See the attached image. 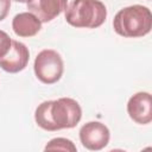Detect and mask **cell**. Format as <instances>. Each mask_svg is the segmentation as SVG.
<instances>
[{"instance_id": "obj_1", "label": "cell", "mask_w": 152, "mask_h": 152, "mask_svg": "<svg viewBox=\"0 0 152 152\" xmlns=\"http://www.w3.org/2000/svg\"><path fill=\"white\" fill-rule=\"evenodd\" d=\"M113 28L125 38H138L148 34L152 28L150 8L142 5H132L120 10L114 17Z\"/></svg>"}, {"instance_id": "obj_2", "label": "cell", "mask_w": 152, "mask_h": 152, "mask_svg": "<svg viewBox=\"0 0 152 152\" xmlns=\"http://www.w3.org/2000/svg\"><path fill=\"white\" fill-rule=\"evenodd\" d=\"M64 12L66 23L74 27L96 28L107 18V8L100 0H72Z\"/></svg>"}, {"instance_id": "obj_3", "label": "cell", "mask_w": 152, "mask_h": 152, "mask_svg": "<svg viewBox=\"0 0 152 152\" xmlns=\"http://www.w3.org/2000/svg\"><path fill=\"white\" fill-rule=\"evenodd\" d=\"M36 77L44 84H53L61 80L64 64L61 55L51 49L42 50L34 59L33 64Z\"/></svg>"}, {"instance_id": "obj_4", "label": "cell", "mask_w": 152, "mask_h": 152, "mask_svg": "<svg viewBox=\"0 0 152 152\" xmlns=\"http://www.w3.org/2000/svg\"><path fill=\"white\" fill-rule=\"evenodd\" d=\"M50 114L57 131L74 128L82 118V108L76 100L70 97H61L51 101Z\"/></svg>"}, {"instance_id": "obj_5", "label": "cell", "mask_w": 152, "mask_h": 152, "mask_svg": "<svg viewBox=\"0 0 152 152\" xmlns=\"http://www.w3.org/2000/svg\"><path fill=\"white\" fill-rule=\"evenodd\" d=\"M110 139V133L104 124L99 121H89L80 129V140L87 150L100 151L104 148Z\"/></svg>"}, {"instance_id": "obj_6", "label": "cell", "mask_w": 152, "mask_h": 152, "mask_svg": "<svg viewBox=\"0 0 152 152\" xmlns=\"http://www.w3.org/2000/svg\"><path fill=\"white\" fill-rule=\"evenodd\" d=\"M127 113L129 118L139 125L150 124L152 121L151 94L146 91H139L132 95L127 102Z\"/></svg>"}, {"instance_id": "obj_7", "label": "cell", "mask_w": 152, "mask_h": 152, "mask_svg": "<svg viewBox=\"0 0 152 152\" xmlns=\"http://www.w3.org/2000/svg\"><path fill=\"white\" fill-rule=\"evenodd\" d=\"M28 59L30 52L26 45L18 40H12L10 51L0 58V68L6 72L15 74L26 68Z\"/></svg>"}, {"instance_id": "obj_8", "label": "cell", "mask_w": 152, "mask_h": 152, "mask_svg": "<svg viewBox=\"0 0 152 152\" xmlns=\"http://www.w3.org/2000/svg\"><path fill=\"white\" fill-rule=\"evenodd\" d=\"M68 6V0H30L27 10L42 23H49L58 17Z\"/></svg>"}, {"instance_id": "obj_9", "label": "cell", "mask_w": 152, "mask_h": 152, "mask_svg": "<svg viewBox=\"0 0 152 152\" xmlns=\"http://www.w3.org/2000/svg\"><path fill=\"white\" fill-rule=\"evenodd\" d=\"M12 28L17 36L28 38L36 36L40 31L42 21L31 12H23L13 18Z\"/></svg>"}, {"instance_id": "obj_10", "label": "cell", "mask_w": 152, "mask_h": 152, "mask_svg": "<svg viewBox=\"0 0 152 152\" xmlns=\"http://www.w3.org/2000/svg\"><path fill=\"white\" fill-rule=\"evenodd\" d=\"M50 107H51V101H44L40 104H38V107L36 108V112H34V120H36V124L40 128H43L45 131L55 132V131H57V128L51 119Z\"/></svg>"}, {"instance_id": "obj_11", "label": "cell", "mask_w": 152, "mask_h": 152, "mask_svg": "<svg viewBox=\"0 0 152 152\" xmlns=\"http://www.w3.org/2000/svg\"><path fill=\"white\" fill-rule=\"evenodd\" d=\"M45 151H69L76 152L77 148L74 142L66 138H53L44 147Z\"/></svg>"}, {"instance_id": "obj_12", "label": "cell", "mask_w": 152, "mask_h": 152, "mask_svg": "<svg viewBox=\"0 0 152 152\" xmlns=\"http://www.w3.org/2000/svg\"><path fill=\"white\" fill-rule=\"evenodd\" d=\"M11 44H12V39L10 38V36L5 31L0 30V58H2L10 51Z\"/></svg>"}, {"instance_id": "obj_13", "label": "cell", "mask_w": 152, "mask_h": 152, "mask_svg": "<svg viewBox=\"0 0 152 152\" xmlns=\"http://www.w3.org/2000/svg\"><path fill=\"white\" fill-rule=\"evenodd\" d=\"M11 8V0H0V21H2Z\"/></svg>"}, {"instance_id": "obj_14", "label": "cell", "mask_w": 152, "mask_h": 152, "mask_svg": "<svg viewBox=\"0 0 152 152\" xmlns=\"http://www.w3.org/2000/svg\"><path fill=\"white\" fill-rule=\"evenodd\" d=\"M13 1H15V2H21V4H27L30 0H13Z\"/></svg>"}]
</instances>
